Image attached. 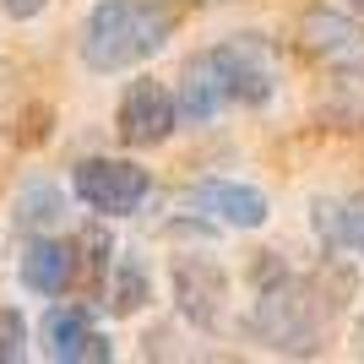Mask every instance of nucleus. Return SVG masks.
<instances>
[{
	"mask_svg": "<svg viewBox=\"0 0 364 364\" xmlns=\"http://www.w3.org/2000/svg\"><path fill=\"white\" fill-rule=\"evenodd\" d=\"M250 277H256V299L245 316V337L272 353H289V359H316L332 343L343 289H326L316 272H299L272 250L256 256Z\"/></svg>",
	"mask_w": 364,
	"mask_h": 364,
	"instance_id": "1",
	"label": "nucleus"
},
{
	"mask_svg": "<svg viewBox=\"0 0 364 364\" xmlns=\"http://www.w3.org/2000/svg\"><path fill=\"white\" fill-rule=\"evenodd\" d=\"M272 92H277V71L267 60V49L250 33H240L228 44H213V49H201V55H191L185 71H180L174 98H180L185 125H207L234 104H250V109L267 104Z\"/></svg>",
	"mask_w": 364,
	"mask_h": 364,
	"instance_id": "2",
	"label": "nucleus"
},
{
	"mask_svg": "<svg viewBox=\"0 0 364 364\" xmlns=\"http://www.w3.org/2000/svg\"><path fill=\"white\" fill-rule=\"evenodd\" d=\"M174 38V16L164 0H98L82 22V65L98 76L147 65Z\"/></svg>",
	"mask_w": 364,
	"mask_h": 364,
	"instance_id": "3",
	"label": "nucleus"
},
{
	"mask_svg": "<svg viewBox=\"0 0 364 364\" xmlns=\"http://www.w3.org/2000/svg\"><path fill=\"white\" fill-rule=\"evenodd\" d=\"M71 191L98 218H131L152 196V174L131 158H82L71 168Z\"/></svg>",
	"mask_w": 364,
	"mask_h": 364,
	"instance_id": "4",
	"label": "nucleus"
},
{
	"mask_svg": "<svg viewBox=\"0 0 364 364\" xmlns=\"http://www.w3.org/2000/svg\"><path fill=\"white\" fill-rule=\"evenodd\" d=\"M174 125H180V98H174L164 82L136 76V82L120 92V109H114V136H120V147H131V152L164 147V141L174 136Z\"/></svg>",
	"mask_w": 364,
	"mask_h": 364,
	"instance_id": "5",
	"label": "nucleus"
},
{
	"mask_svg": "<svg viewBox=\"0 0 364 364\" xmlns=\"http://www.w3.org/2000/svg\"><path fill=\"white\" fill-rule=\"evenodd\" d=\"M174 310H180L196 332H223L228 272L213 256H196V250H180V256H174Z\"/></svg>",
	"mask_w": 364,
	"mask_h": 364,
	"instance_id": "6",
	"label": "nucleus"
},
{
	"mask_svg": "<svg viewBox=\"0 0 364 364\" xmlns=\"http://www.w3.org/2000/svg\"><path fill=\"white\" fill-rule=\"evenodd\" d=\"M44 353L55 364H109L114 348L109 337L92 326V310L76 299H55L44 316Z\"/></svg>",
	"mask_w": 364,
	"mask_h": 364,
	"instance_id": "7",
	"label": "nucleus"
},
{
	"mask_svg": "<svg viewBox=\"0 0 364 364\" xmlns=\"http://www.w3.org/2000/svg\"><path fill=\"white\" fill-rule=\"evenodd\" d=\"M16 277L38 299H65L76 289V277H82V250L71 240H55V234H33L22 261H16Z\"/></svg>",
	"mask_w": 364,
	"mask_h": 364,
	"instance_id": "8",
	"label": "nucleus"
},
{
	"mask_svg": "<svg viewBox=\"0 0 364 364\" xmlns=\"http://www.w3.org/2000/svg\"><path fill=\"white\" fill-rule=\"evenodd\" d=\"M185 207L201 213V218H213V223H223V228H261L267 213H272L256 185H240V180H201V185H191Z\"/></svg>",
	"mask_w": 364,
	"mask_h": 364,
	"instance_id": "9",
	"label": "nucleus"
},
{
	"mask_svg": "<svg viewBox=\"0 0 364 364\" xmlns=\"http://www.w3.org/2000/svg\"><path fill=\"white\" fill-rule=\"evenodd\" d=\"M310 228L332 256H364V196H321Z\"/></svg>",
	"mask_w": 364,
	"mask_h": 364,
	"instance_id": "10",
	"label": "nucleus"
},
{
	"mask_svg": "<svg viewBox=\"0 0 364 364\" xmlns=\"http://www.w3.org/2000/svg\"><path fill=\"white\" fill-rule=\"evenodd\" d=\"M304 49H310L316 60L353 65L364 55V28H353L343 11H310L304 16Z\"/></svg>",
	"mask_w": 364,
	"mask_h": 364,
	"instance_id": "11",
	"label": "nucleus"
},
{
	"mask_svg": "<svg viewBox=\"0 0 364 364\" xmlns=\"http://www.w3.org/2000/svg\"><path fill=\"white\" fill-rule=\"evenodd\" d=\"M147 299H152L147 261H141L136 250H125V256L114 261V277L104 283V304H109V316H136V310H147Z\"/></svg>",
	"mask_w": 364,
	"mask_h": 364,
	"instance_id": "12",
	"label": "nucleus"
},
{
	"mask_svg": "<svg viewBox=\"0 0 364 364\" xmlns=\"http://www.w3.org/2000/svg\"><path fill=\"white\" fill-rule=\"evenodd\" d=\"M65 218V191L49 180H28L22 196H16V228L22 234H49V228Z\"/></svg>",
	"mask_w": 364,
	"mask_h": 364,
	"instance_id": "13",
	"label": "nucleus"
},
{
	"mask_svg": "<svg viewBox=\"0 0 364 364\" xmlns=\"http://www.w3.org/2000/svg\"><path fill=\"white\" fill-rule=\"evenodd\" d=\"M28 316L16 310V304H6L0 310V364H22L28 359Z\"/></svg>",
	"mask_w": 364,
	"mask_h": 364,
	"instance_id": "14",
	"label": "nucleus"
},
{
	"mask_svg": "<svg viewBox=\"0 0 364 364\" xmlns=\"http://www.w3.org/2000/svg\"><path fill=\"white\" fill-rule=\"evenodd\" d=\"M44 6H49V0H0V11L11 16V22H33Z\"/></svg>",
	"mask_w": 364,
	"mask_h": 364,
	"instance_id": "15",
	"label": "nucleus"
},
{
	"mask_svg": "<svg viewBox=\"0 0 364 364\" xmlns=\"http://www.w3.org/2000/svg\"><path fill=\"white\" fill-rule=\"evenodd\" d=\"M185 6H223V0H185Z\"/></svg>",
	"mask_w": 364,
	"mask_h": 364,
	"instance_id": "16",
	"label": "nucleus"
}]
</instances>
